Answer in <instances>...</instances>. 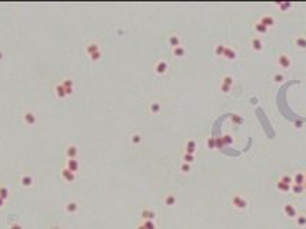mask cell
<instances>
[{
    "instance_id": "6da1fadb",
    "label": "cell",
    "mask_w": 306,
    "mask_h": 229,
    "mask_svg": "<svg viewBox=\"0 0 306 229\" xmlns=\"http://www.w3.org/2000/svg\"><path fill=\"white\" fill-rule=\"evenodd\" d=\"M153 69H154V73L156 74H165L168 72V69H169V65L165 60H159V62H156V65H154Z\"/></svg>"
},
{
    "instance_id": "7a4b0ae2",
    "label": "cell",
    "mask_w": 306,
    "mask_h": 229,
    "mask_svg": "<svg viewBox=\"0 0 306 229\" xmlns=\"http://www.w3.org/2000/svg\"><path fill=\"white\" fill-rule=\"evenodd\" d=\"M23 122L26 123L27 126H33L34 123L37 122V117H36V114L33 113L32 110H27V112L23 113Z\"/></svg>"
},
{
    "instance_id": "3957f363",
    "label": "cell",
    "mask_w": 306,
    "mask_h": 229,
    "mask_svg": "<svg viewBox=\"0 0 306 229\" xmlns=\"http://www.w3.org/2000/svg\"><path fill=\"white\" fill-rule=\"evenodd\" d=\"M278 66L282 67V69H289L290 66H292L290 57L288 56V55H280V56L278 57Z\"/></svg>"
},
{
    "instance_id": "277c9868",
    "label": "cell",
    "mask_w": 306,
    "mask_h": 229,
    "mask_svg": "<svg viewBox=\"0 0 306 229\" xmlns=\"http://www.w3.org/2000/svg\"><path fill=\"white\" fill-rule=\"evenodd\" d=\"M232 203H233V206L235 208H238V209H245L246 205H248V202H246L245 198H242L240 195H235L233 199H232Z\"/></svg>"
},
{
    "instance_id": "5b68a950",
    "label": "cell",
    "mask_w": 306,
    "mask_h": 229,
    "mask_svg": "<svg viewBox=\"0 0 306 229\" xmlns=\"http://www.w3.org/2000/svg\"><path fill=\"white\" fill-rule=\"evenodd\" d=\"M258 22H260V23L265 26V27H267V29H272V27L275 26V19L270 16V15H265V16H262Z\"/></svg>"
},
{
    "instance_id": "8992f818",
    "label": "cell",
    "mask_w": 306,
    "mask_h": 229,
    "mask_svg": "<svg viewBox=\"0 0 306 229\" xmlns=\"http://www.w3.org/2000/svg\"><path fill=\"white\" fill-rule=\"evenodd\" d=\"M250 46H252V49L255 52H262L263 50V42H262V39L259 36H256V37H253L250 40Z\"/></svg>"
},
{
    "instance_id": "52a82bcc",
    "label": "cell",
    "mask_w": 306,
    "mask_h": 229,
    "mask_svg": "<svg viewBox=\"0 0 306 229\" xmlns=\"http://www.w3.org/2000/svg\"><path fill=\"white\" fill-rule=\"evenodd\" d=\"M223 57H225L226 60L232 62V60H235V59L238 57V52H236L233 47H230V46H226L225 53H223Z\"/></svg>"
},
{
    "instance_id": "ba28073f",
    "label": "cell",
    "mask_w": 306,
    "mask_h": 229,
    "mask_svg": "<svg viewBox=\"0 0 306 229\" xmlns=\"http://www.w3.org/2000/svg\"><path fill=\"white\" fill-rule=\"evenodd\" d=\"M79 168H80V165H79V160H77V159H67V160H66V169L72 171L73 173H76V172L79 171Z\"/></svg>"
},
{
    "instance_id": "9c48e42d",
    "label": "cell",
    "mask_w": 306,
    "mask_h": 229,
    "mask_svg": "<svg viewBox=\"0 0 306 229\" xmlns=\"http://www.w3.org/2000/svg\"><path fill=\"white\" fill-rule=\"evenodd\" d=\"M196 149H197V145H196V142H195L193 139L187 140L185 145V153H190V155H195V152H196Z\"/></svg>"
},
{
    "instance_id": "30bf717a",
    "label": "cell",
    "mask_w": 306,
    "mask_h": 229,
    "mask_svg": "<svg viewBox=\"0 0 306 229\" xmlns=\"http://www.w3.org/2000/svg\"><path fill=\"white\" fill-rule=\"evenodd\" d=\"M77 153H79L77 146H74V145H69V146L66 147V156H67V159H76Z\"/></svg>"
},
{
    "instance_id": "8fae6325",
    "label": "cell",
    "mask_w": 306,
    "mask_h": 229,
    "mask_svg": "<svg viewBox=\"0 0 306 229\" xmlns=\"http://www.w3.org/2000/svg\"><path fill=\"white\" fill-rule=\"evenodd\" d=\"M168 43H169L173 49H175V47H177V46H180V37H179V34H176V33H172L169 37H168Z\"/></svg>"
},
{
    "instance_id": "7c38bea8",
    "label": "cell",
    "mask_w": 306,
    "mask_h": 229,
    "mask_svg": "<svg viewBox=\"0 0 306 229\" xmlns=\"http://www.w3.org/2000/svg\"><path fill=\"white\" fill-rule=\"evenodd\" d=\"M62 178L66 180V182H73V180L76 179V173H73L72 171H69V169H62Z\"/></svg>"
},
{
    "instance_id": "4fadbf2b",
    "label": "cell",
    "mask_w": 306,
    "mask_h": 229,
    "mask_svg": "<svg viewBox=\"0 0 306 229\" xmlns=\"http://www.w3.org/2000/svg\"><path fill=\"white\" fill-rule=\"evenodd\" d=\"M20 185H22L23 188H30L33 185V178L30 175H23V176L20 178Z\"/></svg>"
},
{
    "instance_id": "5bb4252c",
    "label": "cell",
    "mask_w": 306,
    "mask_h": 229,
    "mask_svg": "<svg viewBox=\"0 0 306 229\" xmlns=\"http://www.w3.org/2000/svg\"><path fill=\"white\" fill-rule=\"evenodd\" d=\"M293 183L296 185H305V173L303 172H296L293 176Z\"/></svg>"
},
{
    "instance_id": "9a60e30c",
    "label": "cell",
    "mask_w": 306,
    "mask_h": 229,
    "mask_svg": "<svg viewBox=\"0 0 306 229\" xmlns=\"http://www.w3.org/2000/svg\"><path fill=\"white\" fill-rule=\"evenodd\" d=\"M285 213L289 216V218H295L296 216V209H295V206L293 205H290V203H286L285 205Z\"/></svg>"
},
{
    "instance_id": "2e32d148",
    "label": "cell",
    "mask_w": 306,
    "mask_h": 229,
    "mask_svg": "<svg viewBox=\"0 0 306 229\" xmlns=\"http://www.w3.org/2000/svg\"><path fill=\"white\" fill-rule=\"evenodd\" d=\"M295 46H296L298 49L305 50L306 49V37H303V36L296 37V39H295Z\"/></svg>"
},
{
    "instance_id": "e0dca14e",
    "label": "cell",
    "mask_w": 306,
    "mask_h": 229,
    "mask_svg": "<svg viewBox=\"0 0 306 229\" xmlns=\"http://www.w3.org/2000/svg\"><path fill=\"white\" fill-rule=\"evenodd\" d=\"M162 110V105L159 103V102H152L150 103V106H149V112L152 114H156V113H159Z\"/></svg>"
},
{
    "instance_id": "ac0fdd59",
    "label": "cell",
    "mask_w": 306,
    "mask_h": 229,
    "mask_svg": "<svg viewBox=\"0 0 306 229\" xmlns=\"http://www.w3.org/2000/svg\"><path fill=\"white\" fill-rule=\"evenodd\" d=\"M77 203L76 202H67V203L65 205V211L67 213H74V212H77Z\"/></svg>"
},
{
    "instance_id": "d6986e66",
    "label": "cell",
    "mask_w": 306,
    "mask_h": 229,
    "mask_svg": "<svg viewBox=\"0 0 306 229\" xmlns=\"http://www.w3.org/2000/svg\"><path fill=\"white\" fill-rule=\"evenodd\" d=\"M253 27H255V32L258 33V34H266V33H267V30H269V29H267V27H265V26L262 25L260 22H256Z\"/></svg>"
},
{
    "instance_id": "ffe728a7",
    "label": "cell",
    "mask_w": 306,
    "mask_h": 229,
    "mask_svg": "<svg viewBox=\"0 0 306 229\" xmlns=\"http://www.w3.org/2000/svg\"><path fill=\"white\" fill-rule=\"evenodd\" d=\"M55 90H56V96L59 99H65L67 95H66L65 92V88H63V85H56V88H55Z\"/></svg>"
},
{
    "instance_id": "44dd1931",
    "label": "cell",
    "mask_w": 306,
    "mask_h": 229,
    "mask_svg": "<svg viewBox=\"0 0 306 229\" xmlns=\"http://www.w3.org/2000/svg\"><path fill=\"white\" fill-rule=\"evenodd\" d=\"M185 55H186V49L182 46V44L173 49V56H175V57H183Z\"/></svg>"
},
{
    "instance_id": "7402d4cb",
    "label": "cell",
    "mask_w": 306,
    "mask_h": 229,
    "mask_svg": "<svg viewBox=\"0 0 306 229\" xmlns=\"http://www.w3.org/2000/svg\"><path fill=\"white\" fill-rule=\"evenodd\" d=\"M99 46H97L96 43H89L87 46H86V52H87V55L90 56V55H93V53H96V52H99Z\"/></svg>"
},
{
    "instance_id": "603a6c76",
    "label": "cell",
    "mask_w": 306,
    "mask_h": 229,
    "mask_svg": "<svg viewBox=\"0 0 306 229\" xmlns=\"http://www.w3.org/2000/svg\"><path fill=\"white\" fill-rule=\"evenodd\" d=\"M230 120H232L236 126H242V125H243V117H242L240 114H238V113L230 114Z\"/></svg>"
},
{
    "instance_id": "cb8c5ba5",
    "label": "cell",
    "mask_w": 306,
    "mask_h": 229,
    "mask_svg": "<svg viewBox=\"0 0 306 229\" xmlns=\"http://www.w3.org/2000/svg\"><path fill=\"white\" fill-rule=\"evenodd\" d=\"M142 218H143L145 221H153V218H154V212H153V211H150V209H145V211L142 212Z\"/></svg>"
},
{
    "instance_id": "d4e9b609",
    "label": "cell",
    "mask_w": 306,
    "mask_h": 229,
    "mask_svg": "<svg viewBox=\"0 0 306 229\" xmlns=\"http://www.w3.org/2000/svg\"><path fill=\"white\" fill-rule=\"evenodd\" d=\"M276 186H278L279 190H282V192H288V190H290V188H292V185L285 183V182H282V180H279V182L276 183Z\"/></svg>"
},
{
    "instance_id": "484cf974",
    "label": "cell",
    "mask_w": 306,
    "mask_h": 229,
    "mask_svg": "<svg viewBox=\"0 0 306 229\" xmlns=\"http://www.w3.org/2000/svg\"><path fill=\"white\" fill-rule=\"evenodd\" d=\"M276 6H278V7L280 9L282 12H288L289 9H292V6H293V3H290V1H282V3H278Z\"/></svg>"
},
{
    "instance_id": "4316f807",
    "label": "cell",
    "mask_w": 306,
    "mask_h": 229,
    "mask_svg": "<svg viewBox=\"0 0 306 229\" xmlns=\"http://www.w3.org/2000/svg\"><path fill=\"white\" fill-rule=\"evenodd\" d=\"M222 139H223L225 146H232V145H233V136L229 135V133H225V135L222 136Z\"/></svg>"
},
{
    "instance_id": "83f0119b",
    "label": "cell",
    "mask_w": 306,
    "mask_h": 229,
    "mask_svg": "<svg viewBox=\"0 0 306 229\" xmlns=\"http://www.w3.org/2000/svg\"><path fill=\"white\" fill-rule=\"evenodd\" d=\"M225 49H226L225 44H222V43H218V44L215 46V55H216V56H223V53H225Z\"/></svg>"
},
{
    "instance_id": "f1b7e54d",
    "label": "cell",
    "mask_w": 306,
    "mask_h": 229,
    "mask_svg": "<svg viewBox=\"0 0 306 229\" xmlns=\"http://www.w3.org/2000/svg\"><path fill=\"white\" fill-rule=\"evenodd\" d=\"M292 190H293V193H296V195H299V193H302L303 190H305V185H296V183H293L292 185Z\"/></svg>"
},
{
    "instance_id": "f546056e",
    "label": "cell",
    "mask_w": 306,
    "mask_h": 229,
    "mask_svg": "<svg viewBox=\"0 0 306 229\" xmlns=\"http://www.w3.org/2000/svg\"><path fill=\"white\" fill-rule=\"evenodd\" d=\"M182 159H183V162H185V163L192 165V163H193V160H195V155H190V153H183Z\"/></svg>"
},
{
    "instance_id": "4dcf8cb0",
    "label": "cell",
    "mask_w": 306,
    "mask_h": 229,
    "mask_svg": "<svg viewBox=\"0 0 306 229\" xmlns=\"http://www.w3.org/2000/svg\"><path fill=\"white\" fill-rule=\"evenodd\" d=\"M165 203L168 205V206H173V205L176 203V198H175V195H168V196L165 198Z\"/></svg>"
},
{
    "instance_id": "1f68e13d",
    "label": "cell",
    "mask_w": 306,
    "mask_h": 229,
    "mask_svg": "<svg viewBox=\"0 0 306 229\" xmlns=\"http://www.w3.org/2000/svg\"><path fill=\"white\" fill-rule=\"evenodd\" d=\"M9 198V189L6 186H0V199L6 201Z\"/></svg>"
},
{
    "instance_id": "d6a6232c",
    "label": "cell",
    "mask_w": 306,
    "mask_h": 229,
    "mask_svg": "<svg viewBox=\"0 0 306 229\" xmlns=\"http://www.w3.org/2000/svg\"><path fill=\"white\" fill-rule=\"evenodd\" d=\"M222 83H223V85H227V86H230V88H232V86H233V77H232V76H225V77H223V79H222Z\"/></svg>"
},
{
    "instance_id": "836d02e7",
    "label": "cell",
    "mask_w": 306,
    "mask_h": 229,
    "mask_svg": "<svg viewBox=\"0 0 306 229\" xmlns=\"http://www.w3.org/2000/svg\"><path fill=\"white\" fill-rule=\"evenodd\" d=\"M132 143H133V145H139V143H140V142H142V136H140V135H139V133H133V135H132Z\"/></svg>"
},
{
    "instance_id": "e575fe53",
    "label": "cell",
    "mask_w": 306,
    "mask_h": 229,
    "mask_svg": "<svg viewBox=\"0 0 306 229\" xmlns=\"http://www.w3.org/2000/svg\"><path fill=\"white\" fill-rule=\"evenodd\" d=\"M206 146H208V149H216L215 138H208V140H206Z\"/></svg>"
},
{
    "instance_id": "d590c367",
    "label": "cell",
    "mask_w": 306,
    "mask_h": 229,
    "mask_svg": "<svg viewBox=\"0 0 306 229\" xmlns=\"http://www.w3.org/2000/svg\"><path fill=\"white\" fill-rule=\"evenodd\" d=\"M285 80V76L282 73H275L273 74V82L275 83H282Z\"/></svg>"
},
{
    "instance_id": "8d00e7d4",
    "label": "cell",
    "mask_w": 306,
    "mask_h": 229,
    "mask_svg": "<svg viewBox=\"0 0 306 229\" xmlns=\"http://www.w3.org/2000/svg\"><path fill=\"white\" fill-rule=\"evenodd\" d=\"M215 142H216V149H223V147H225V143H223L222 136H220V138H215Z\"/></svg>"
},
{
    "instance_id": "74e56055",
    "label": "cell",
    "mask_w": 306,
    "mask_h": 229,
    "mask_svg": "<svg viewBox=\"0 0 306 229\" xmlns=\"http://www.w3.org/2000/svg\"><path fill=\"white\" fill-rule=\"evenodd\" d=\"M190 165L189 163H185V162H182V165H180V171L183 172V173H187V172H190Z\"/></svg>"
},
{
    "instance_id": "f35d334b",
    "label": "cell",
    "mask_w": 306,
    "mask_h": 229,
    "mask_svg": "<svg viewBox=\"0 0 306 229\" xmlns=\"http://www.w3.org/2000/svg\"><path fill=\"white\" fill-rule=\"evenodd\" d=\"M62 85H63V88H65V89H73V80H72V79H66Z\"/></svg>"
},
{
    "instance_id": "ab89813d",
    "label": "cell",
    "mask_w": 306,
    "mask_h": 229,
    "mask_svg": "<svg viewBox=\"0 0 306 229\" xmlns=\"http://www.w3.org/2000/svg\"><path fill=\"white\" fill-rule=\"evenodd\" d=\"M280 180H282V182H285V183H289V185H292V183H293V178H292V176H289V175H283L282 178H280Z\"/></svg>"
},
{
    "instance_id": "60d3db41",
    "label": "cell",
    "mask_w": 306,
    "mask_h": 229,
    "mask_svg": "<svg viewBox=\"0 0 306 229\" xmlns=\"http://www.w3.org/2000/svg\"><path fill=\"white\" fill-rule=\"evenodd\" d=\"M100 57H102V52L99 50V52H96V53L90 55V60H92V62H97V60H99Z\"/></svg>"
},
{
    "instance_id": "b9f144b4",
    "label": "cell",
    "mask_w": 306,
    "mask_h": 229,
    "mask_svg": "<svg viewBox=\"0 0 306 229\" xmlns=\"http://www.w3.org/2000/svg\"><path fill=\"white\" fill-rule=\"evenodd\" d=\"M143 226H145V229H156V225L153 223V221H145Z\"/></svg>"
},
{
    "instance_id": "7bdbcfd3",
    "label": "cell",
    "mask_w": 306,
    "mask_h": 229,
    "mask_svg": "<svg viewBox=\"0 0 306 229\" xmlns=\"http://www.w3.org/2000/svg\"><path fill=\"white\" fill-rule=\"evenodd\" d=\"M230 89H232V88L227 86V85H223V83L220 85V90H222V93H225V95H227V93L230 92Z\"/></svg>"
},
{
    "instance_id": "ee69618b",
    "label": "cell",
    "mask_w": 306,
    "mask_h": 229,
    "mask_svg": "<svg viewBox=\"0 0 306 229\" xmlns=\"http://www.w3.org/2000/svg\"><path fill=\"white\" fill-rule=\"evenodd\" d=\"M298 225H306V216H298Z\"/></svg>"
},
{
    "instance_id": "f6af8a7d",
    "label": "cell",
    "mask_w": 306,
    "mask_h": 229,
    "mask_svg": "<svg viewBox=\"0 0 306 229\" xmlns=\"http://www.w3.org/2000/svg\"><path fill=\"white\" fill-rule=\"evenodd\" d=\"M10 229H23V228H22V225H20V223H12Z\"/></svg>"
},
{
    "instance_id": "bcb514c9",
    "label": "cell",
    "mask_w": 306,
    "mask_h": 229,
    "mask_svg": "<svg viewBox=\"0 0 306 229\" xmlns=\"http://www.w3.org/2000/svg\"><path fill=\"white\" fill-rule=\"evenodd\" d=\"M3 57H4V53H3V52L0 50V60H3Z\"/></svg>"
},
{
    "instance_id": "7dc6e473",
    "label": "cell",
    "mask_w": 306,
    "mask_h": 229,
    "mask_svg": "<svg viewBox=\"0 0 306 229\" xmlns=\"http://www.w3.org/2000/svg\"><path fill=\"white\" fill-rule=\"evenodd\" d=\"M3 205H4V201H3V199H0V208H1Z\"/></svg>"
},
{
    "instance_id": "c3c4849f",
    "label": "cell",
    "mask_w": 306,
    "mask_h": 229,
    "mask_svg": "<svg viewBox=\"0 0 306 229\" xmlns=\"http://www.w3.org/2000/svg\"><path fill=\"white\" fill-rule=\"evenodd\" d=\"M137 229H145V226H143V225H139V226H137Z\"/></svg>"
},
{
    "instance_id": "681fc988",
    "label": "cell",
    "mask_w": 306,
    "mask_h": 229,
    "mask_svg": "<svg viewBox=\"0 0 306 229\" xmlns=\"http://www.w3.org/2000/svg\"><path fill=\"white\" fill-rule=\"evenodd\" d=\"M303 173H305V183H306V171L303 172Z\"/></svg>"
},
{
    "instance_id": "f907efd6",
    "label": "cell",
    "mask_w": 306,
    "mask_h": 229,
    "mask_svg": "<svg viewBox=\"0 0 306 229\" xmlns=\"http://www.w3.org/2000/svg\"><path fill=\"white\" fill-rule=\"evenodd\" d=\"M52 229H59V228H52Z\"/></svg>"
},
{
    "instance_id": "816d5d0a",
    "label": "cell",
    "mask_w": 306,
    "mask_h": 229,
    "mask_svg": "<svg viewBox=\"0 0 306 229\" xmlns=\"http://www.w3.org/2000/svg\"><path fill=\"white\" fill-rule=\"evenodd\" d=\"M305 189H306V183H305Z\"/></svg>"
}]
</instances>
